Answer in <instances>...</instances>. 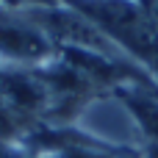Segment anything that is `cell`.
<instances>
[{
	"label": "cell",
	"instance_id": "6da1fadb",
	"mask_svg": "<svg viewBox=\"0 0 158 158\" xmlns=\"http://www.w3.org/2000/svg\"><path fill=\"white\" fill-rule=\"evenodd\" d=\"M81 11L119 50L158 78V31L147 22L136 0H61Z\"/></svg>",
	"mask_w": 158,
	"mask_h": 158
},
{
	"label": "cell",
	"instance_id": "277c9868",
	"mask_svg": "<svg viewBox=\"0 0 158 158\" xmlns=\"http://www.w3.org/2000/svg\"><path fill=\"white\" fill-rule=\"evenodd\" d=\"M147 158H158V144H150L147 147Z\"/></svg>",
	"mask_w": 158,
	"mask_h": 158
},
{
	"label": "cell",
	"instance_id": "3957f363",
	"mask_svg": "<svg viewBox=\"0 0 158 158\" xmlns=\"http://www.w3.org/2000/svg\"><path fill=\"white\" fill-rule=\"evenodd\" d=\"M58 0H0V8L8 11H28V8H44V6H56Z\"/></svg>",
	"mask_w": 158,
	"mask_h": 158
},
{
	"label": "cell",
	"instance_id": "7a4b0ae2",
	"mask_svg": "<svg viewBox=\"0 0 158 158\" xmlns=\"http://www.w3.org/2000/svg\"><path fill=\"white\" fill-rule=\"evenodd\" d=\"M58 56L53 39L31 22L22 11L0 8V67L6 69H36Z\"/></svg>",
	"mask_w": 158,
	"mask_h": 158
}]
</instances>
